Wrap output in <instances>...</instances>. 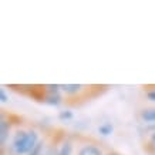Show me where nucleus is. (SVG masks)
Returning <instances> with one entry per match:
<instances>
[{
	"label": "nucleus",
	"mask_w": 155,
	"mask_h": 155,
	"mask_svg": "<svg viewBox=\"0 0 155 155\" xmlns=\"http://www.w3.org/2000/svg\"><path fill=\"white\" fill-rule=\"evenodd\" d=\"M40 140H38V134L34 130H19L14 134L12 147H10V152L13 155H28L31 151L36 148Z\"/></svg>",
	"instance_id": "nucleus-1"
},
{
	"label": "nucleus",
	"mask_w": 155,
	"mask_h": 155,
	"mask_svg": "<svg viewBox=\"0 0 155 155\" xmlns=\"http://www.w3.org/2000/svg\"><path fill=\"white\" fill-rule=\"evenodd\" d=\"M9 134H10V121L2 118V121H0V144H2V147L6 145Z\"/></svg>",
	"instance_id": "nucleus-2"
},
{
	"label": "nucleus",
	"mask_w": 155,
	"mask_h": 155,
	"mask_svg": "<svg viewBox=\"0 0 155 155\" xmlns=\"http://www.w3.org/2000/svg\"><path fill=\"white\" fill-rule=\"evenodd\" d=\"M44 103L47 105H51V107H58L61 103H63V98H61L60 93H46L44 95Z\"/></svg>",
	"instance_id": "nucleus-3"
},
{
	"label": "nucleus",
	"mask_w": 155,
	"mask_h": 155,
	"mask_svg": "<svg viewBox=\"0 0 155 155\" xmlns=\"http://www.w3.org/2000/svg\"><path fill=\"white\" fill-rule=\"evenodd\" d=\"M78 155H103V151L95 145H84L78 151Z\"/></svg>",
	"instance_id": "nucleus-4"
},
{
	"label": "nucleus",
	"mask_w": 155,
	"mask_h": 155,
	"mask_svg": "<svg viewBox=\"0 0 155 155\" xmlns=\"http://www.w3.org/2000/svg\"><path fill=\"white\" fill-rule=\"evenodd\" d=\"M83 90V85L81 84H61V91H64L66 94H77Z\"/></svg>",
	"instance_id": "nucleus-5"
},
{
	"label": "nucleus",
	"mask_w": 155,
	"mask_h": 155,
	"mask_svg": "<svg viewBox=\"0 0 155 155\" xmlns=\"http://www.w3.org/2000/svg\"><path fill=\"white\" fill-rule=\"evenodd\" d=\"M71 152H73V144L70 141H64L57 150L56 155H71Z\"/></svg>",
	"instance_id": "nucleus-6"
},
{
	"label": "nucleus",
	"mask_w": 155,
	"mask_h": 155,
	"mask_svg": "<svg viewBox=\"0 0 155 155\" xmlns=\"http://www.w3.org/2000/svg\"><path fill=\"white\" fill-rule=\"evenodd\" d=\"M141 118L145 122H155V108H147L141 113Z\"/></svg>",
	"instance_id": "nucleus-7"
},
{
	"label": "nucleus",
	"mask_w": 155,
	"mask_h": 155,
	"mask_svg": "<svg viewBox=\"0 0 155 155\" xmlns=\"http://www.w3.org/2000/svg\"><path fill=\"white\" fill-rule=\"evenodd\" d=\"M113 131H114V127H113V124H110V122H104V124H101L98 127V132L104 137L111 135Z\"/></svg>",
	"instance_id": "nucleus-8"
},
{
	"label": "nucleus",
	"mask_w": 155,
	"mask_h": 155,
	"mask_svg": "<svg viewBox=\"0 0 155 155\" xmlns=\"http://www.w3.org/2000/svg\"><path fill=\"white\" fill-rule=\"evenodd\" d=\"M73 111H70V110H64V111H60L58 113V120H61V121H70V120H73Z\"/></svg>",
	"instance_id": "nucleus-9"
},
{
	"label": "nucleus",
	"mask_w": 155,
	"mask_h": 155,
	"mask_svg": "<svg viewBox=\"0 0 155 155\" xmlns=\"http://www.w3.org/2000/svg\"><path fill=\"white\" fill-rule=\"evenodd\" d=\"M43 148H44V142L40 141L37 145H36V148H34V150L31 151V152H30L28 155H40L43 152Z\"/></svg>",
	"instance_id": "nucleus-10"
},
{
	"label": "nucleus",
	"mask_w": 155,
	"mask_h": 155,
	"mask_svg": "<svg viewBox=\"0 0 155 155\" xmlns=\"http://www.w3.org/2000/svg\"><path fill=\"white\" fill-rule=\"evenodd\" d=\"M0 101H2L3 104L9 101V97H7V93H6V90H5V88L0 90Z\"/></svg>",
	"instance_id": "nucleus-11"
},
{
	"label": "nucleus",
	"mask_w": 155,
	"mask_h": 155,
	"mask_svg": "<svg viewBox=\"0 0 155 155\" xmlns=\"http://www.w3.org/2000/svg\"><path fill=\"white\" fill-rule=\"evenodd\" d=\"M57 150H56V147H51V148H47L46 151H43L40 155H56Z\"/></svg>",
	"instance_id": "nucleus-12"
},
{
	"label": "nucleus",
	"mask_w": 155,
	"mask_h": 155,
	"mask_svg": "<svg viewBox=\"0 0 155 155\" xmlns=\"http://www.w3.org/2000/svg\"><path fill=\"white\" fill-rule=\"evenodd\" d=\"M147 97H148V100H150V101L155 103V90H151V91H148V93H147Z\"/></svg>",
	"instance_id": "nucleus-13"
},
{
	"label": "nucleus",
	"mask_w": 155,
	"mask_h": 155,
	"mask_svg": "<svg viewBox=\"0 0 155 155\" xmlns=\"http://www.w3.org/2000/svg\"><path fill=\"white\" fill-rule=\"evenodd\" d=\"M150 144L152 147H155V131L151 134V138H150Z\"/></svg>",
	"instance_id": "nucleus-14"
},
{
	"label": "nucleus",
	"mask_w": 155,
	"mask_h": 155,
	"mask_svg": "<svg viewBox=\"0 0 155 155\" xmlns=\"http://www.w3.org/2000/svg\"><path fill=\"white\" fill-rule=\"evenodd\" d=\"M108 155H117V154H108Z\"/></svg>",
	"instance_id": "nucleus-15"
}]
</instances>
